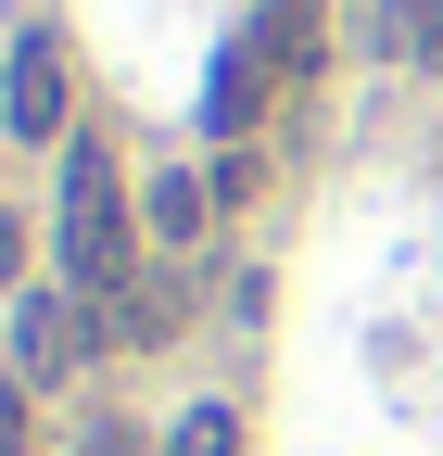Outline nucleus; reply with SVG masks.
I'll return each mask as SVG.
<instances>
[{
  "label": "nucleus",
  "mask_w": 443,
  "mask_h": 456,
  "mask_svg": "<svg viewBox=\"0 0 443 456\" xmlns=\"http://www.w3.org/2000/svg\"><path fill=\"white\" fill-rule=\"evenodd\" d=\"M51 241H64V279H77L89 305H115L127 279H140V266H127V254H140V241H127V178H115L101 140L64 152V216H51Z\"/></svg>",
  "instance_id": "1"
},
{
  "label": "nucleus",
  "mask_w": 443,
  "mask_h": 456,
  "mask_svg": "<svg viewBox=\"0 0 443 456\" xmlns=\"http://www.w3.org/2000/svg\"><path fill=\"white\" fill-rule=\"evenodd\" d=\"M89 330H101V305H89V292H26V305H13V380H26V393H51V380L89 355Z\"/></svg>",
  "instance_id": "2"
},
{
  "label": "nucleus",
  "mask_w": 443,
  "mask_h": 456,
  "mask_svg": "<svg viewBox=\"0 0 443 456\" xmlns=\"http://www.w3.org/2000/svg\"><path fill=\"white\" fill-rule=\"evenodd\" d=\"M0 114H13V140H64V38H51V26L13 38V89H0Z\"/></svg>",
  "instance_id": "3"
},
{
  "label": "nucleus",
  "mask_w": 443,
  "mask_h": 456,
  "mask_svg": "<svg viewBox=\"0 0 443 456\" xmlns=\"http://www.w3.org/2000/svg\"><path fill=\"white\" fill-rule=\"evenodd\" d=\"M254 51H266L279 77H304L317 51H329V0H266V13H254Z\"/></svg>",
  "instance_id": "4"
},
{
  "label": "nucleus",
  "mask_w": 443,
  "mask_h": 456,
  "mask_svg": "<svg viewBox=\"0 0 443 456\" xmlns=\"http://www.w3.org/2000/svg\"><path fill=\"white\" fill-rule=\"evenodd\" d=\"M203 216H215V191H203V178H178V165H165V178L140 191V228H152L165 254H178V241H203Z\"/></svg>",
  "instance_id": "5"
},
{
  "label": "nucleus",
  "mask_w": 443,
  "mask_h": 456,
  "mask_svg": "<svg viewBox=\"0 0 443 456\" xmlns=\"http://www.w3.org/2000/svg\"><path fill=\"white\" fill-rule=\"evenodd\" d=\"M165 456H241V431H229V406H190L178 431H165Z\"/></svg>",
  "instance_id": "6"
},
{
  "label": "nucleus",
  "mask_w": 443,
  "mask_h": 456,
  "mask_svg": "<svg viewBox=\"0 0 443 456\" xmlns=\"http://www.w3.org/2000/svg\"><path fill=\"white\" fill-rule=\"evenodd\" d=\"M0 456H26V380L0 368Z\"/></svg>",
  "instance_id": "7"
},
{
  "label": "nucleus",
  "mask_w": 443,
  "mask_h": 456,
  "mask_svg": "<svg viewBox=\"0 0 443 456\" xmlns=\"http://www.w3.org/2000/svg\"><path fill=\"white\" fill-rule=\"evenodd\" d=\"M406 64H443V0H418V51Z\"/></svg>",
  "instance_id": "8"
},
{
  "label": "nucleus",
  "mask_w": 443,
  "mask_h": 456,
  "mask_svg": "<svg viewBox=\"0 0 443 456\" xmlns=\"http://www.w3.org/2000/svg\"><path fill=\"white\" fill-rule=\"evenodd\" d=\"M77 456H140V431H127V419H101V431H89Z\"/></svg>",
  "instance_id": "9"
},
{
  "label": "nucleus",
  "mask_w": 443,
  "mask_h": 456,
  "mask_svg": "<svg viewBox=\"0 0 443 456\" xmlns=\"http://www.w3.org/2000/svg\"><path fill=\"white\" fill-rule=\"evenodd\" d=\"M13 254H26V241H13V216H0V292H13Z\"/></svg>",
  "instance_id": "10"
}]
</instances>
